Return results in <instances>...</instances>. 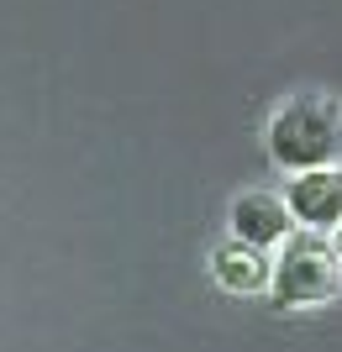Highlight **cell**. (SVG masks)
Returning a JSON list of instances; mask_svg holds the SVG:
<instances>
[{"instance_id": "cell-1", "label": "cell", "mask_w": 342, "mask_h": 352, "mask_svg": "<svg viewBox=\"0 0 342 352\" xmlns=\"http://www.w3.org/2000/svg\"><path fill=\"white\" fill-rule=\"evenodd\" d=\"M264 147H268V163L284 174L342 163V100L321 95V89L279 100L264 126Z\"/></svg>"}, {"instance_id": "cell-5", "label": "cell", "mask_w": 342, "mask_h": 352, "mask_svg": "<svg viewBox=\"0 0 342 352\" xmlns=\"http://www.w3.org/2000/svg\"><path fill=\"white\" fill-rule=\"evenodd\" d=\"M211 274L216 284L232 294H268V279H274V258L264 248H248V242H226V248L211 252Z\"/></svg>"}, {"instance_id": "cell-2", "label": "cell", "mask_w": 342, "mask_h": 352, "mask_svg": "<svg viewBox=\"0 0 342 352\" xmlns=\"http://www.w3.org/2000/svg\"><path fill=\"white\" fill-rule=\"evenodd\" d=\"M342 289V263L332 252L327 232H295L274 248V279H268V300L279 310H311V305H327L337 300Z\"/></svg>"}, {"instance_id": "cell-6", "label": "cell", "mask_w": 342, "mask_h": 352, "mask_svg": "<svg viewBox=\"0 0 342 352\" xmlns=\"http://www.w3.org/2000/svg\"><path fill=\"white\" fill-rule=\"evenodd\" d=\"M327 242H332V252H337V263H342V226H337V232H327Z\"/></svg>"}, {"instance_id": "cell-3", "label": "cell", "mask_w": 342, "mask_h": 352, "mask_svg": "<svg viewBox=\"0 0 342 352\" xmlns=\"http://www.w3.org/2000/svg\"><path fill=\"white\" fill-rule=\"evenodd\" d=\"M284 206L306 232H337L342 226V163L332 168H300L284 179Z\"/></svg>"}, {"instance_id": "cell-4", "label": "cell", "mask_w": 342, "mask_h": 352, "mask_svg": "<svg viewBox=\"0 0 342 352\" xmlns=\"http://www.w3.org/2000/svg\"><path fill=\"white\" fill-rule=\"evenodd\" d=\"M226 226H232V236H237V242L274 252L284 236L295 232V216H290V206H284V195L242 190L237 200H232V210H226Z\"/></svg>"}]
</instances>
